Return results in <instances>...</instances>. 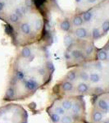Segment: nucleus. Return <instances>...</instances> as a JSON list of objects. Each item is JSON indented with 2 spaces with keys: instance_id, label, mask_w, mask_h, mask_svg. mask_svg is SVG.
Segmentation results:
<instances>
[{
  "instance_id": "nucleus-1",
  "label": "nucleus",
  "mask_w": 109,
  "mask_h": 123,
  "mask_svg": "<svg viewBox=\"0 0 109 123\" xmlns=\"http://www.w3.org/2000/svg\"><path fill=\"white\" fill-rule=\"evenodd\" d=\"M65 39H87L93 42L102 39L109 31V0L85 12L72 14L59 22Z\"/></svg>"
},
{
  "instance_id": "nucleus-2",
  "label": "nucleus",
  "mask_w": 109,
  "mask_h": 123,
  "mask_svg": "<svg viewBox=\"0 0 109 123\" xmlns=\"http://www.w3.org/2000/svg\"><path fill=\"white\" fill-rule=\"evenodd\" d=\"M7 27L12 43L22 48L43 42L47 33V20L43 10L35 4Z\"/></svg>"
},
{
  "instance_id": "nucleus-3",
  "label": "nucleus",
  "mask_w": 109,
  "mask_h": 123,
  "mask_svg": "<svg viewBox=\"0 0 109 123\" xmlns=\"http://www.w3.org/2000/svg\"><path fill=\"white\" fill-rule=\"evenodd\" d=\"M65 59L70 67L81 65L98 58V49L93 41L87 39H65Z\"/></svg>"
},
{
  "instance_id": "nucleus-4",
  "label": "nucleus",
  "mask_w": 109,
  "mask_h": 123,
  "mask_svg": "<svg viewBox=\"0 0 109 123\" xmlns=\"http://www.w3.org/2000/svg\"><path fill=\"white\" fill-rule=\"evenodd\" d=\"M35 4V0H0V20L9 26Z\"/></svg>"
},
{
  "instance_id": "nucleus-5",
  "label": "nucleus",
  "mask_w": 109,
  "mask_h": 123,
  "mask_svg": "<svg viewBox=\"0 0 109 123\" xmlns=\"http://www.w3.org/2000/svg\"><path fill=\"white\" fill-rule=\"evenodd\" d=\"M103 1L105 0H75V4H76L75 12L80 13L85 12Z\"/></svg>"
},
{
  "instance_id": "nucleus-6",
  "label": "nucleus",
  "mask_w": 109,
  "mask_h": 123,
  "mask_svg": "<svg viewBox=\"0 0 109 123\" xmlns=\"http://www.w3.org/2000/svg\"><path fill=\"white\" fill-rule=\"evenodd\" d=\"M90 90V87L88 85L85 84V83L80 82L76 85V90L78 91L79 93H81V94L87 93Z\"/></svg>"
},
{
  "instance_id": "nucleus-7",
  "label": "nucleus",
  "mask_w": 109,
  "mask_h": 123,
  "mask_svg": "<svg viewBox=\"0 0 109 123\" xmlns=\"http://www.w3.org/2000/svg\"><path fill=\"white\" fill-rule=\"evenodd\" d=\"M61 89L62 90V91L64 92H71L73 90V85H71V82L67 80H64L63 82L61 84Z\"/></svg>"
},
{
  "instance_id": "nucleus-8",
  "label": "nucleus",
  "mask_w": 109,
  "mask_h": 123,
  "mask_svg": "<svg viewBox=\"0 0 109 123\" xmlns=\"http://www.w3.org/2000/svg\"><path fill=\"white\" fill-rule=\"evenodd\" d=\"M98 107L102 109V110L106 111L105 112H108V103L107 102L105 99H99L98 102Z\"/></svg>"
},
{
  "instance_id": "nucleus-9",
  "label": "nucleus",
  "mask_w": 109,
  "mask_h": 123,
  "mask_svg": "<svg viewBox=\"0 0 109 123\" xmlns=\"http://www.w3.org/2000/svg\"><path fill=\"white\" fill-rule=\"evenodd\" d=\"M92 118L94 122H100L103 119V114L100 112H98V111H96V112H94L93 113Z\"/></svg>"
},
{
  "instance_id": "nucleus-10",
  "label": "nucleus",
  "mask_w": 109,
  "mask_h": 123,
  "mask_svg": "<svg viewBox=\"0 0 109 123\" xmlns=\"http://www.w3.org/2000/svg\"><path fill=\"white\" fill-rule=\"evenodd\" d=\"M71 107H72V102L68 99L63 100L62 102V108L63 109H66V110H70L71 109Z\"/></svg>"
},
{
  "instance_id": "nucleus-11",
  "label": "nucleus",
  "mask_w": 109,
  "mask_h": 123,
  "mask_svg": "<svg viewBox=\"0 0 109 123\" xmlns=\"http://www.w3.org/2000/svg\"><path fill=\"white\" fill-rule=\"evenodd\" d=\"M71 109H72V112L74 114H78L80 113V106L78 103H75V104H72V107H71Z\"/></svg>"
},
{
  "instance_id": "nucleus-12",
  "label": "nucleus",
  "mask_w": 109,
  "mask_h": 123,
  "mask_svg": "<svg viewBox=\"0 0 109 123\" xmlns=\"http://www.w3.org/2000/svg\"><path fill=\"white\" fill-rule=\"evenodd\" d=\"M14 95H15L14 90H13L12 88H11V87H9L7 90V91H6V97H7V98H12L14 97Z\"/></svg>"
},
{
  "instance_id": "nucleus-13",
  "label": "nucleus",
  "mask_w": 109,
  "mask_h": 123,
  "mask_svg": "<svg viewBox=\"0 0 109 123\" xmlns=\"http://www.w3.org/2000/svg\"><path fill=\"white\" fill-rule=\"evenodd\" d=\"M51 119H52L53 122H55V123L59 122H60V120H61V118H60V117H59V115L57 114V113H53V114L51 115Z\"/></svg>"
},
{
  "instance_id": "nucleus-14",
  "label": "nucleus",
  "mask_w": 109,
  "mask_h": 123,
  "mask_svg": "<svg viewBox=\"0 0 109 123\" xmlns=\"http://www.w3.org/2000/svg\"><path fill=\"white\" fill-rule=\"evenodd\" d=\"M62 123H72V118L71 116H64L62 118Z\"/></svg>"
},
{
  "instance_id": "nucleus-15",
  "label": "nucleus",
  "mask_w": 109,
  "mask_h": 123,
  "mask_svg": "<svg viewBox=\"0 0 109 123\" xmlns=\"http://www.w3.org/2000/svg\"><path fill=\"white\" fill-rule=\"evenodd\" d=\"M55 113L58 114V115H63L65 113V110L63 109L62 107H57L56 108H55Z\"/></svg>"
},
{
  "instance_id": "nucleus-16",
  "label": "nucleus",
  "mask_w": 109,
  "mask_h": 123,
  "mask_svg": "<svg viewBox=\"0 0 109 123\" xmlns=\"http://www.w3.org/2000/svg\"><path fill=\"white\" fill-rule=\"evenodd\" d=\"M103 123H108V122H103Z\"/></svg>"
}]
</instances>
